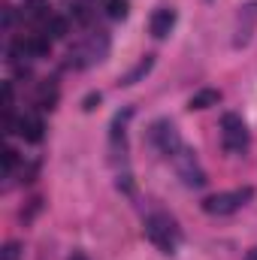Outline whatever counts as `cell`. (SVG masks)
I'll list each match as a JSON object with an SVG mask.
<instances>
[{
  "label": "cell",
  "instance_id": "6da1fadb",
  "mask_svg": "<svg viewBox=\"0 0 257 260\" xmlns=\"http://www.w3.org/2000/svg\"><path fill=\"white\" fill-rule=\"evenodd\" d=\"M106 55H109V37L103 30H94V34L82 37L76 46H70L67 64L73 67V70H88V67L100 64Z\"/></svg>",
  "mask_w": 257,
  "mask_h": 260
},
{
  "label": "cell",
  "instance_id": "7a4b0ae2",
  "mask_svg": "<svg viewBox=\"0 0 257 260\" xmlns=\"http://www.w3.org/2000/svg\"><path fill=\"white\" fill-rule=\"evenodd\" d=\"M145 236L148 242H154L164 254H173L182 245V230L176 224V218H170L167 212H154L145 218Z\"/></svg>",
  "mask_w": 257,
  "mask_h": 260
},
{
  "label": "cell",
  "instance_id": "3957f363",
  "mask_svg": "<svg viewBox=\"0 0 257 260\" xmlns=\"http://www.w3.org/2000/svg\"><path fill=\"white\" fill-rule=\"evenodd\" d=\"M170 164H173V170L179 173V179H182L188 188H203V185L209 182L206 170H203V167H200V160H197V151L188 148V145H182V148L170 157Z\"/></svg>",
  "mask_w": 257,
  "mask_h": 260
},
{
  "label": "cell",
  "instance_id": "277c9868",
  "mask_svg": "<svg viewBox=\"0 0 257 260\" xmlns=\"http://www.w3.org/2000/svg\"><path fill=\"white\" fill-rule=\"evenodd\" d=\"M254 197V188H236V191H221L203 200V212L206 215H233L236 209H242L248 200Z\"/></svg>",
  "mask_w": 257,
  "mask_h": 260
},
{
  "label": "cell",
  "instance_id": "5b68a950",
  "mask_svg": "<svg viewBox=\"0 0 257 260\" xmlns=\"http://www.w3.org/2000/svg\"><path fill=\"white\" fill-rule=\"evenodd\" d=\"M221 145L227 154H242L248 148V127L236 112L221 115Z\"/></svg>",
  "mask_w": 257,
  "mask_h": 260
},
{
  "label": "cell",
  "instance_id": "8992f818",
  "mask_svg": "<svg viewBox=\"0 0 257 260\" xmlns=\"http://www.w3.org/2000/svg\"><path fill=\"white\" fill-rule=\"evenodd\" d=\"M148 139H151V145L170 160L185 142H182V136H179V130H176V124L173 121H167V118H160V121H154L151 127H148Z\"/></svg>",
  "mask_w": 257,
  "mask_h": 260
},
{
  "label": "cell",
  "instance_id": "52a82bcc",
  "mask_svg": "<svg viewBox=\"0 0 257 260\" xmlns=\"http://www.w3.org/2000/svg\"><path fill=\"white\" fill-rule=\"evenodd\" d=\"M254 24H257V0L254 3H245L239 9V18H236V37H233V46H245L254 34Z\"/></svg>",
  "mask_w": 257,
  "mask_h": 260
},
{
  "label": "cell",
  "instance_id": "ba28073f",
  "mask_svg": "<svg viewBox=\"0 0 257 260\" xmlns=\"http://www.w3.org/2000/svg\"><path fill=\"white\" fill-rule=\"evenodd\" d=\"M173 27H176V9H170V6L154 9V15H151V21H148L151 37L164 40V37H170V34H173Z\"/></svg>",
  "mask_w": 257,
  "mask_h": 260
},
{
  "label": "cell",
  "instance_id": "9c48e42d",
  "mask_svg": "<svg viewBox=\"0 0 257 260\" xmlns=\"http://www.w3.org/2000/svg\"><path fill=\"white\" fill-rule=\"evenodd\" d=\"M43 130H46V124H43V118L40 115H34V112H27V115H21L18 118V136H24L27 142H40L43 139Z\"/></svg>",
  "mask_w": 257,
  "mask_h": 260
},
{
  "label": "cell",
  "instance_id": "30bf717a",
  "mask_svg": "<svg viewBox=\"0 0 257 260\" xmlns=\"http://www.w3.org/2000/svg\"><path fill=\"white\" fill-rule=\"evenodd\" d=\"M151 67H154V55H142V58L136 61V67L118 79V85H124V88H127V85H136L139 79H145V76L151 73Z\"/></svg>",
  "mask_w": 257,
  "mask_h": 260
},
{
  "label": "cell",
  "instance_id": "8fae6325",
  "mask_svg": "<svg viewBox=\"0 0 257 260\" xmlns=\"http://www.w3.org/2000/svg\"><path fill=\"white\" fill-rule=\"evenodd\" d=\"M218 103H221V91L218 88H200L197 94H191L188 109H212Z\"/></svg>",
  "mask_w": 257,
  "mask_h": 260
},
{
  "label": "cell",
  "instance_id": "7c38bea8",
  "mask_svg": "<svg viewBox=\"0 0 257 260\" xmlns=\"http://www.w3.org/2000/svg\"><path fill=\"white\" fill-rule=\"evenodd\" d=\"M21 18H27V21H34V24L43 27V24L49 21V3H46V0H30V3L24 6Z\"/></svg>",
  "mask_w": 257,
  "mask_h": 260
},
{
  "label": "cell",
  "instance_id": "4fadbf2b",
  "mask_svg": "<svg viewBox=\"0 0 257 260\" xmlns=\"http://www.w3.org/2000/svg\"><path fill=\"white\" fill-rule=\"evenodd\" d=\"M55 103H58V85L55 82H43L37 88V106L40 109H55Z\"/></svg>",
  "mask_w": 257,
  "mask_h": 260
},
{
  "label": "cell",
  "instance_id": "5bb4252c",
  "mask_svg": "<svg viewBox=\"0 0 257 260\" xmlns=\"http://www.w3.org/2000/svg\"><path fill=\"white\" fill-rule=\"evenodd\" d=\"M67 30H70V24H67L64 15H49V21L43 24V34H46L52 43H55V40H64Z\"/></svg>",
  "mask_w": 257,
  "mask_h": 260
},
{
  "label": "cell",
  "instance_id": "9a60e30c",
  "mask_svg": "<svg viewBox=\"0 0 257 260\" xmlns=\"http://www.w3.org/2000/svg\"><path fill=\"white\" fill-rule=\"evenodd\" d=\"M103 9H106V15L109 18H115V21H124L130 12V3L127 0H103Z\"/></svg>",
  "mask_w": 257,
  "mask_h": 260
},
{
  "label": "cell",
  "instance_id": "2e32d148",
  "mask_svg": "<svg viewBox=\"0 0 257 260\" xmlns=\"http://www.w3.org/2000/svg\"><path fill=\"white\" fill-rule=\"evenodd\" d=\"M73 18H76L79 24H88V21H91V6H88V3H76V6H73Z\"/></svg>",
  "mask_w": 257,
  "mask_h": 260
},
{
  "label": "cell",
  "instance_id": "e0dca14e",
  "mask_svg": "<svg viewBox=\"0 0 257 260\" xmlns=\"http://www.w3.org/2000/svg\"><path fill=\"white\" fill-rule=\"evenodd\" d=\"M15 164H18V151H15V148H6V151H3V170H6V176H12Z\"/></svg>",
  "mask_w": 257,
  "mask_h": 260
},
{
  "label": "cell",
  "instance_id": "ac0fdd59",
  "mask_svg": "<svg viewBox=\"0 0 257 260\" xmlns=\"http://www.w3.org/2000/svg\"><path fill=\"white\" fill-rule=\"evenodd\" d=\"M21 257V245L18 242H6L3 251H0V260H18Z\"/></svg>",
  "mask_w": 257,
  "mask_h": 260
},
{
  "label": "cell",
  "instance_id": "d6986e66",
  "mask_svg": "<svg viewBox=\"0 0 257 260\" xmlns=\"http://www.w3.org/2000/svg\"><path fill=\"white\" fill-rule=\"evenodd\" d=\"M100 100H103V97H100V94H97V91H94V94H88V97H85V100H82V109H85V112H91V109H94V106H97V103H100Z\"/></svg>",
  "mask_w": 257,
  "mask_h": 260
},
{
  "label": "cell",
  "instance_id": "ffe728a7",
  "mask_svg": "<svg viewBox=\"0 0 257 260\" xmlns=\"http://www.w3.org/2000/svg\"><path fill=\"white\" fill-rule=\"evenodd\" d=\"M70 260H88V254H82V251H76V254H70Z\"/></svg>",
  "mask_w": 257,
  "mask_h": 260
},
{
  "label": "cell",
  "instance_id": "44dd1931",
  "mask_svg": "<svg viewBox=\"0 0 257 260\" xmlns=\"http://www.w3.org/2000/svg\"><path fill=\"white\" fill-rule=\"evenodd\" d=\"M248 260H257V248H251V251H248Z\"/></svg>",
  "mask_w": 257,
  "mask_h": 260
}]
</instances>
